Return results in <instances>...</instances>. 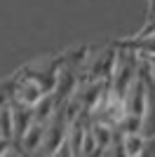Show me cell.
I'll return each instance as SVG.
<instances>
[{
  "label": "cell",
  "mask_w": 155,
  "mask_h": 157,
  "mask_svg": "<svg viewBox=\"0 0 155 157\" xmlns=\"http://www.w3.org/2000/svg\"><path fill=\"white\" fill-rule=\"evenodd\" d=\"M45 131H47V122L33 117L31 124L24 129V134L17 138V143H19V148H24V152H40V145L45 141Z\"/></svg>",
  "instance_id": "obj_1"
},
{
  "label": "cell",
  "mask_w": 155,
  "mask_h": 157,
  "mask_svg": "<svg viewBox=\"0 0 155 157\" xmlns=\"http://www.w3.org/2000/svg\"><path fill=\"white\" fill-rule=\"evenodd\" d=\"M42 94H45V89H42L40 82H35V80H21L19 85H17V89H14V101L33 105Z\"/></svg>",
  "instance_id": "obj_2"
},
{
  "label": "cell",
  "mask_w": 155,
  "mask_h": 157,
  "mask_svg": "<svg viewBox=\"0 0 155 157\" xmlns=\"http://www.w3.org/2000/svg\"><path fill=\"white\" fill-rule=\"evenodd\" d=\"M143 145H146V136H143L141 131H122V141H120L122 155H127V157H141Z\"/></svg>",
  "instance_id": "obj_3"
},
{
  "label": "cell",
  "mask_w": 155,
  "mask_h": 157,
  "mask_svg": "<svg viewBox=\"0 0 155 157\" xmlns=\"http://www.w3.org/2000/svg\"><path fill=\"white\" fill-rule=\"evenodd\" d=\"M0 136L7 141H14V122H12V105L7 101L0 105Z\"/></svg>",
  "instance_id": "obj_4"
},
{
  "label": "cell",
  "mask_w": 155,
  "mask_h": 157,
  "mask_svg": "<svg viewBox=\"0 0 155 157\" xmlns=\"http://www.w3.org/2000/svg\"><path fill=\"white\" fill-rule=\"evenodd\" d=\"M136 45H139V54L148 56V59H155V31L148 33V35H141Z\"/></svg>",
  "instance_id": "obj_5"
},
{
  "label": "cell",
  "mask_w": 155,
  "mask_h": 157,
  "mask_svg": "<svg viewBox=\"0 0 155 157\" xmlns=\"http://www.w3.org/2000/svg\"><path fill=\"white\" fill-rule=\"evenodd\" d=\"M7 101H10V94H7V92H0V105H5Z\"/></svg>",
  "instance_id": "obj_6"
},
{
  "label": "cell",
  "mask_w": 155,
  "mask_h": 157,
  "mask_svg": "<svg viewBox=\"0 0 155 157\" xmlns=\"http://www.w3.org/2000/svg\"><path fill=\"white\" fill-rule=\"evenodd\" d=\"M150 80H153V82H155V59L150 61Z\"/></svg>",
  "instance_id": "obj_7"
},
{
  "label": "cell",
  "mask_w": 155,
  "mask_h": 157,
  "mask_svg": "<svg viewBox=\"0 0 155 157\" xmlns=\"http://www.w3.org/2000/svg\"><path fill=\"white\" fill-rule=\"evenodd\" d=\"M150 28H153V31H155V10H153V12H150Z\"/></svg>",
  "instance_id": "obj_8"
},
{
  "label": "cell",
  "mask_w": 155,
  "mask_h": 157,
  "mask_svg": "<svg viewBox=\"0 0 155 157\" xmlns=\"http://www.w3.org/2000/svg\"><path fill=\"white\" fill-rule=\"evenodd\" d=\"M153 89H155V82H153Z\"/></svg>",
  "instance_id": "obj_9"
},
{
  "label": "cell",
  "mask_w": 155,
  "mask_h": 157,
  "mask_svg": "<svg viewBox=\"0 0 155 157\" xmlns=\"http://www.w3.org/2000/svg\"><path fill=\"white\" fill-rule=\"evenodd\" d=\"M0 138H2V136H0Z\"/></svg>",
  "instance_id": "obj_10"
}]
</instances>
